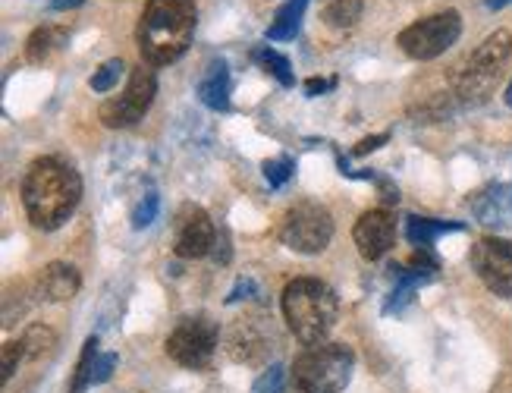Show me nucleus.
<instances>
[{"instance_id":"c85d7f7f","label":"nucleus","mask_w":512,"mask_h":393,"mask_svg":"<svg viewBox=\"0 0 512 393\" xmlns=\"http://www.w3.org/2000/svg\"><path fill=\"white\" fill-rule=\"evenodd\" d=\"M114 368H117V356H114V353H107V356H98V362H95V378H92V384H104V381H110V375H114Z\"/></svg>"},{"instance_id":"412c9836","label":"nucleus","mask_w":512,"mask_h":393,"mask_svg":"<svg viewBox=\"0 0 512 393\" xmlns=\"http://www.w3.org/2000/svg\"><path fill=\"white\" fill-rule=\"evenodd\" d=\"M98 337H88L85 346H82V356H79V365L73 371V381H70V393H85L92 387V378H95V362H98Z\"/></svg>"},{"instance_id":"20e7f679","label":"nucleus","mask_w":512,"mask_h":393,"mask_svg":"<svg viewBox=\"0 0 512 393\" xmlns=\"http://www.w3.org/2000/svg\"><path fill=\"white\" fill-rule=\"evenodd\" d=\"M355 368V356L346 343H318L296 356L289 371L293 393H340Z\"/></svg>"},{"instance_id":"393cba45","label":"nucleus","mask_w":512,"mask_h":393,"mask_svg":"<svg viewBox=\"0 0 512 393\" xmlns=\"http://www.w3.org/2000/svg\"><path fill=\"white\" fill-rule=\"evenodd\" d=\"M158 211H161V199L154 192H148L145 199L136 205V211H132V227H136V230L151 227L154 221H158Z\"/></svg>"},{"instance_id":"dca6fc26","label":"nucleus","mask_w":512,"mask_h":393,"mask_svg":"<svg viewBox=\"0 0 512 393\" xmlns=\"http://www.w3.org/2000/svg\"><path fill=\"white\" fill-rule=\"evenodd\" d=\"M227 353L236 359V362H258L264 353H267V337L264 334H255L252 324H236L230 337H227Z\"/></svg>"},{"instance_id":"a211bd4d","label":"nucleus","mask_w":512,"mask_h":393,"mask_svg":"<svg viewBox=\"0 0 512 393\" xmlns=\"http://www.w3.org/2000/svg\"><path fill=\"white\" fill-rule=\"evenodd\" d=\"M305 7H308V0H286V4L277 10L271 29H267V38H271V41H289V38H296Z\"/></svg>"},{"instance_id":"bb28decb","label":"nucleus","mask_w":512,"mask_h":393,"mask_svg":"<svg viewBox=\"0 0 512 393\" xmlns=\"http://www.w3.org/2000/svg\"><path fill=\"white\" fill-rule=\"evenodd\" d=\"M264 177H267V183H271L274 189H280L283 183H289V177H293V161H289V158L267 161L264 164Z\"/></svg>"},{"instance_id":"4468645a","label":"nucleus","mask_w":512,"mask_h":393,"mask_svg":"<svg viewBox=\"0 0 512 393\" xmlns=\"http://www.w3.org/2000/svg\"><path fill=\"white\" fill-rule=\"evenodd\" d=\"M198 98L211 111H227L230 107V70L224 60L208 63L202 82H198Z\"/></svg>"},{"instance_id":"0eeeda50","label":"nucleus","mask_w":512,"mask_h":393,"mask_svg":"<svg viewBox=\"0 0 512 393\" xmlns=\"http://www.w3.org/2000/svg\"><path fill=\"white\" fill-rule=\"evenodd\" d=\"M462 35V16L456 10H443L434 16H425L399 32V48L412 60H434L443 51H450Z\"/></svg>"},{"instance_id":"c756f323","label":"nucleus","mask_w":512,"mask_h":393,"mask_svg":"<svg viewBox=\"0 0 512 393\" xmlns=\"http://www.w3.org/2000/svg\"><path fill=\"white\" fill-rule=\"evenodd\" d=\"M387 139H390L387 133H381V136H371V139H362L359 145H355V148H352V155H359V158H362V155H368V151H374V148H381V145H384Z\"/></svg>"},{"instance_id":"6ab92c4d","label":"nucleus","mask_w":512,"mask_h":393,"mask_svg":"<svg viewBox=\"0 0 512 393\" xmlns=\"http://www.w3.org/2000/svg\"><path fill=\"white\" fill-rule=\"evenodd\" d=\"M450 230H462V224H447V221H428V217H409L406 221V239L418 249H431L434 239L440 233H450Z\"/></svg>"},{"instance_id":"7c9ffc66","label":"nucleus","mask_w":512,"mask_h":393,"mask_svg":"<svg viewBox=\"0 0 512 393\" xmlns=\"http://www.w3.org/2000/svg\"><path fill=\"white\" fill-rule=\"evenodd\" d=\"M333 85H337L333 79H308V82H305V92H308L311 98H315V95H324L327 89H333Z\"/></svg>"},{"instance_id":"4be33fe9","label":"nucleus","mask_w":512,"mask_h":393,"mask_svg":"<svg viewBox=\"0 0 512 393\" xmlns=\"http://www.w3.org/2000/svg\"><path fill=\"white\" fill-rule=\"evenodd\" d=\"M22 346H26V359H41L44 353H51L57 346V334L44 324H32L26 334H22Z\"/></svg>"},{"instance_id":"ddd939ff","label":"nucleus","mask_w":512,"mask_h":393,"mask_svg":"<svg viewBox=\"0 0 512 393\" xmlns=\"http://www.w3.org/2000/svg\"><path fill=\"white\" fill-rule=\"evenodd\" d=\"M79 287H82V277L73 265H66V261H51L38 277V296L48 302L73 299L79 293Z\"/></svg>"},{"instance_id":"2f4dec72","label":"nucleus","mask_w":512,"mask_h":393,"mask_svg":"<svg viewBox=\"0 0 512 393\" xmlns=\"http://www.w3.org/2000/svg\"><path fill=\"white\" fill-rule=\"evenodd\" d=\"M51 7L54 10H76V7H82V0H51Z\"/></svg>"},{"instance_id":"f257e3e1","label":"nucleus","mask_w":512,"mask_h":393,"mask_svg":"<svg viewBox=\"0 0 512 393\" xmlns=\"http://www.w3.org/2000/svg\"><path fill=\"white\" fill-rule=\"evenodd\" d=\"M82 199L79 173L57 158H38L22 180V205L38 230H57L70 221Z\"/></svg>"},{"instance_id":"5701e85b","label":"nucleus","mask_w":512,"mask_h":393,"mask_svg":"<svg viewBox=\"0 0 512 393\" xmlns=\"http://www.w3.org/2000/svg\"><path fill=\"white\" fill-rule=\"evenodd\" d=\"M252 57L261 63V67H264L267 73H274L277 82L286 85V89H289V85H296V76H293V70H289V60H286L283 54H277V51H271V48H258Z\"/></svg>"},{"instance_id":"1a4fd4ad","label":"nucleus","mask_w":512,"mask_h":393,"mask_svg":"<svg viewBox=\"0 0 512 393\" xmlns=\"http://www.w3.org/2000/svg\"><path fill=\"white\" fill-rule=\"evenodd\" d=\"M154 95H158V79H154V73L145 67H136L129 73V82H126V89L117 95V98H110L101 104V123L107 129H126V126H136L145 114H148V107L154 101Z\"/></svg>"},{"instance_id":"6e6552de","label":"nucleus","mask_w":512,"mask_h":393,"mask_svg":"<svg viewBox=\"0 0 512 393\" xmlns=\"http://www.w3.org/2000/svg\"><path fill=\"white\" fill-rule=\"evenodd\" d=\"M217 340H220V331H217V324L211 318H205V315L183 318L170 331V337L164 343V353L176 365L202 371V368L211 365V359L217 353Z\"/></svg>"},{"instance_id":"f8f14e48","label":"nucleus","mask_w":512,"mask_h":393,"mask_svg":"<svg viewBox=\"0 0 512 393\" xmlns=\"http://www.w3.org/2000/svg\"><path fill=\"white\" fill-rule=\"evenodd\" d=\"M352 239H355V249H359V255L365 261L384 258L396 243V217H393V211H387V208L365 211L359 217V224H355V230H352Z\"/></svg>"},{"instance_id":"aec40b11","label":"nucleus","mask_w":512,"mask_h":393,"mask_svg":"<svg viewBox=\"0 0 512 393\" xmlns=\"http://www.w3.org/2000/svg\"><path fill=\"white\" fill-rule=\"evenodd\" d=\"M362 10H365L362 0H330L321 10V19L330 29H352L362 19Z\"/></svg>"},{"instance_id":"2eb2a0df","label":"nucleus","mask_w":512,"mask_h":393,"mask_svg":"<svg viewBox=\"0 0 512 393\" xmlns=\"http://www.w3.org/2000/svg\"><path fill=\"white\" fill-rule=\"evenodd\" d=\"M481 224H512V186H491L475 199Z\"/></svg>"},{"instance_id":"f3484780","label":"nucleus","mask_w":512,"mask_h":393,"mask_svg":"<svg viewBox=\"0 0 512 393\" xmlns=\"http://www.w3.org/2000/svg\"><path fill=\"white\" fill-rule=\"evenodd\" d=\"M66 41H70V29L63 26H41L26 41V60L29 63H48Z\"/></svg>"},{"instance_id":"cd10ccee","label":"nucleus","mask_w":512,"mask_h":393,"mask_svg":"<svg viewBox=\"0 0 512 393\" xmlns=\"http://www.w3.org/2000/svg\"><path fill=\"white\" fill-rule=\"evenodd\" d=\"M22 359H26V346H22V340H7V343H4V365H0L4 371H0V378L7 381V378L13 375V371L19 368Z\"/></svg>"},{"instance_id":"f03ea898","label":"nucleus","mask_w":512,"mask_h":393,"mask_svg":"<svg viewBox=\"0 0 512 393\" xmlns=\"http://www.w3.org/2000/svg\"><path fill=\"white\" fill-rule=\"evenodd\" d=\"M195 35V0H148L139 23L142 60L167 67L180 60Z\"/></svg>"},{"instance_id":"473e14b6","label":"nucleus","mask_w":512,"mask_h":393,"mask_svg":"<svg viewBox=\"0 0 512 393\" xmlns=\"http://www.w3.org/2000/svg\"><path fill=\"white\" fill-rule=\"evenodd\" d=\"M509 4H512V0H487V7H491V10H503Z\"/></svg>"},{"instance_id":"7ed1b4c3","label":"nucleus","mask_w":512,"mask_h":393,"mask_svg":"<svg viewBox=\"0 0 512 393\" xmlns=\"http://www.w3.org/2000/svg\"><path fill=\"white\" fill-rule=\"evenodd\" d=\"M340 315V299L318 277H296L283 290V318L305 346L327 343Z\"/></svg>"},{"instance_id":"9b49d317","label":"nucleus","mask_w":512,"mask_h":393,"mask_svg":"<svg viewBox=\"0 0 512 393\" xmlns=\"http://www.w3.org/2000/svg\"><path fill=\"white\" fill-rule=\"evenodd\" d=\"M176 239H173V252L180 258H205L217 246V227L208 217L205 208L198 205H183L176 214Z\"/></svg>"},{"instance_id":"423d86ee","label":"nucleus","mask_w":512,"mask_h":393,"mask_svg":"<svg viewBox=\"0 0 512 393\" xmlns=\"http://www.w3.org/2000/svg\"><path fill=\"white\" fill-rule=\"evenodd\" d=\"M280 239L299 255H321L333 239V217L318 202H296L283 217Z\"/></svg>"},{"instance_id":"72a5a7b5","label":"nucleus","mask_w":512,"mask_h":393,"mask_svg":"<svg viewBox=\"0 0 512 393\" xmlns=\"http://www.w3.org/2000/svg\"><path fill=\"white\" fill-rule=\"evenodd\" d=\"M506 104L512 107V82H509V89H506Z\"/></svg>"},{"instance_id":"9d476101","label":"nucleus","mask_w":512,"mask_h":393,"mask_svg":"<svg viewBox=\"0 0 512 393\" xmlns=\"http://www.w3.org/2000/svg\"><path fill=\"white\" fill-rule=\"evenodd\" d=\"M472 268L494 296H512V243L500 236H484L472 246Z\"/></svg>"},{"instance_id":"39448f33","label":"nucleus","mask_w":512,"mask_h":393,"mask_svg":"<svg viewBox=\"0 0 512 393\" xmlns=\"http://www.w3.org/2000/svg\"><path fill=\"white\" fill-rule=\"evenodd\" d=\"M509 57H512V32L497 29L494 35H487L469 54V60L456 70V76H453L456 95L462 101H484L497 85Z\"/></svg>"},{"instance_id":"a878e982","label":"nucleus","mask_w":512,"mask_h":393,"mask_svg":"<svg viewBox=\"0 0 512 393\" xmlns=\"http://www.w3.org/2000/svg\"><path fill=\"white\" fill-rule=\"evenodd\" d=\"M283 381H286L283 365H271V368H267L264 375L255 381L252 393H283Z\"/></svg>"},{"instance_id":"b1692460","label":"nucleus","mask_w":512,"mask_h":393,"mask_svg":"<svg viewBox=\"0 0 512 393\" xmlns=\"http://www.w3.org/2000/svg\"><path fill=\"white\" fill-rule=\"evenodd\" d=\"M123 73H126L123 60H107V63H101V70H95V76L88 79V85H92V92L104 95V92H110L123 79Z\"/></svg>"}]
</instances>
